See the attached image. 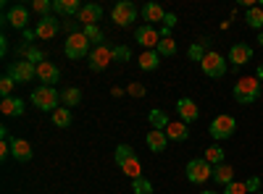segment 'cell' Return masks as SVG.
<instances>
[{
	"label": "cell",
	"instance_id": "31",
	"mask_svg": "<svg viewBox=\"0 0 263 194\" xmlns=\"http://www.w3.org/2000/svg\"><path fill=\"white\" fill-rule=\"evenodd\" d=\"M156 50H158L161 58H171V55H177V42H174V37H161Z\"/></svg>",
	"mask_w": 263,
	"mask_h": 194
},
{
	"label": "cell",
	"instance_id": "21",
	"mask_svg": "<svg viewBox=\"0 0 263 194\" xmlns=\"http://www.w3.org/2000/svg\"><path fill=\"white\" fill-rule=\"evenodd\" d=\"M166 137H168V142H187L190 139V128H187L184 121H171L166 126Z\"/></svg>",
	"mask_w": 263,
	"mask_h": 194
},
{
	"label": "cell",
	"instance_id": "23",
	"mask_svg": "<svg viewBox=\"0 0 263 194\" xmlns=\"http://www.w3.org/2000/svg\"><path fill=\"white\" fill-rule=\"evenodd\" d=\"M213 181H216L218 186H229V184L234 181V168H232L229 163L216 165V168H213Z\"/></svg>",
	"mask_w": 263,
	"mask_h": 194
},
{
	"label": "cell",
	"instance_id": "7",
	"mask_svg": "<svg viewBox=\"0 0 263 194\" xmlns=\"http://www.w3.org/2000/svg\"><path fill=\"white\" fill-rule=\"evenodd\" d=\"M200 69H203V74L211 76V79H221V76L227 74V58H224L221 53H216V50H208L205 58L200 60Z\"/></svg>",
	"mask_w": 263,
	"mask_h": 194
},
{
	"label": "cell",
	"instance_id": "1",
	"mask_svg": "<svg viewBox=\"0 0 263 194\" xmlns=\"http://www.w3.org/2000/svg\"><path fill=\"white\" fill-rule=\"evenodd\" d=\"M114 160H116V165L121 168V174L129 176L132 181L142 179V163H140V158L135 155V149H132L129 144H119V147H116Z\"/></svg>",
	"mask_w": 263,
	"mask_h": 194
},
{
	"label": "cell",
	"instance_id": "30",
	"mask_svg": "<svg viewBox=\"0 0 263 194\" xmlns=\"http://www.w3.org/2000/svg\"><path fill=\"white\" fill-rule=\"evenodd\" d=\"M61 100H63L66 107H74V105L82 102V90H79V87H66V90L61 92Z\"/></svg>",
	"mask_w": 263,
	"mask_h": 194
},
{
	"label": "cell",
	"instance_id": "34",
	"mask_svg": "<svg viewBox=\"0 0 263 194\" xmlns=\"http://www.w3.org/2000/svg\"><path fill=\"white\" fill-rule=\"evenodd\" d=\"M82 34L90 39V45H95V48H100L103 45V29L100 27H84L82 29Z\"/></svg>",
	"mask_w": 263,
	"mask_h": 194
},
{
	"label": "cell",
	"instance_id": "24",
	"mask_svg": "<svg viewBox=\"0 0 263 194\" xmlns=\"http://www.w3.org/2000/svg\"><path fill=\"white\" fill-rule=\"evenodd\" d=\"M0 111H3V116H21V113H24V100L3 97V100H0Z\"/></svg>",
	"mask_w": 263,
	"mask_h": 194
},
{
	"label": "cell",
	"instance_id": "18",
	"mask_svg": "<svg viewBox=\"0 0 263 194\" xmlns=\"http://www.w3.org/2000/svg\"><path fill=\"white\" fill-rule=\"evenodd\" d=\"M103 18V8L98 6V3H87V6H82V11H79V21L84 27H98V21Z\"/></svg>",
	"mask_w": 263,
	"mask_h": 194
},
{
	"label": "cell",
	"instance_id": "43",
	"mask_svg": "<svg viewBox=\"0 0 263 194\" xmlns=\"http://www.w3.org/2000/svg\"><path fill=\"white\" fill-rule=\"evenodd\" d=\"M24 39L32 42V39H34V29H27V32H24Z\"/></svg>",
	"mask_w": 263,
	"mask_h": 194
},
{
	"label": "cell",
	"instance_id": "22",
	"mask_svg": "<svg viewBox=\"0 0 263 194\" xmlns=\"http://www.w3.org/2000/svg\"><path fill=\"white\" fill-rule=\"evenodd\" d=\"M142 18L147 21L150 27H156L158 21H166V11H163V6H158V3H145V6H142Z\"/></svg>",
	"mask_w": 263,
	"mask_h": 194
},
{
	"label": "cell",
	"instance_id": "20",
	"mask_svg": "<svg viewBox=\"0 0 263 194\" xmlns=\"http://www.w3.org/2000/svg\"><path fill=\"white\" fill-rule=\"evenodd\" d=\"M145 142H147V147L153 149V153H163V149L168 147V137H166V132H161V128H150Z\"/></svg>",
	"mask_w": 263,
	"mask_h": 194
},
{
	"label": "cell",
	"instance_id": "44",
	"mask_svg": "<svg viewBox=\"0 0 263 194\" xmlns=\"http://www.w3.org/2000/svg\"><path fill=\"white\" fill-rule=\"evenodd\" d=\"M258 79L263 81V63H260V66H258Z\"/></svg>",
	"mask_w": 263,
	"mask_h": 194
},
{
	"label": "cell",
	"instance_id": "29",
	"mask_svg": "<svg viewBox=\"0 0 263 194\" xmlns=\"http://www.w3.org/2000/svg\"><path fill=\"white\" fill-rule=\"evenodd\" d=\"M205 163H211L213 168L216 165H221L224 163V147H218V144H211V147H205Z\"/></svg>",
	"mask_w": 263,
	"mask_h": 194
},
{
	"label": "cell",
	"instance_id": "17",
	"mask_svg": "<svg viewBox=\"0 0 263 194\" xmlns=\"http://www.w3.org/2000/svg\"><path fill=\"white\" fill-rule=\"evenodd\" d=\"M11 155L18 160V163H29L32 160V144L21 137H13L11 139Z\"/></svg>",
	"mask_w": 263,
	"mask_h": 194
},
{
	"label": "cell",
	"instance_id": "9",
	"mask_svg": "<svg viewBox=\"0 0 263 194\" xmlns=\"http://www.w3.org/2000/svg\"><path fill=\"white\" fill-rule=\"evenodd\" d=\"M111 18L116 27H132V21H137V6L129 3V0H121V3L114 6Z\"/></svg>",
	"mask_w": 263,
	"mask_h": 194
},
{
	"label": "cell",
	"instance_id": "27",
	"mask_svg": "<svg viewBox=\"0 0 263 194\" xmlns=\"http://www.w3.org/2000/svg\"><path fill=\"white\" fill-rule=\"evenodd\" d=\"M208 45H211V39L208 37H203V39H197L195 45L187 50V55H190V60H195V63H200L203 58H205V53H208Z\"/></svg>",
	"mask_w": 263,
	"mask_h": 194
},
{
	"label": "cell",
	"instance_id": "3",
	"mask_svg": "<svg viewBox=\"0 0 263 194\" xmlns=\"http://www.w3.org/2000/svg\"><path fill=\"white\" fill-rule=\"evenodd\" d=\"M234 132H237V118H234V116H227V113L216 116V118L211 121V126H208V134H211L216 142L229 139Z\"/></svg>",
	"mask_w": 263,
	"mask_h": 194
},
{
	"label": "cell",
	"instance_id": "10",
	"mask_svg": "<svg viewBox=\"0 0 263 194\" xmlns=\"http://www.w3.org/2000/svg\"><path fill=\"white\" fill-rule=\"evenodd\" d=\"M6 24L8 27H13V29H18V32H27L29 27V8H24V6H11L8 11H6Z\"/></svg>",
	"mask_w": 263,
	"mask_h": 194
},
{
	"label": "cell",
	"instance_id": "28",
	"mask_svg": "<svg viewBox=\"0 0 263 194\" xmlns=\"http://www.w3.org/2000/svg\"><path fill=\"white\" fill-rule=\"evenodd\" d=\"M245 24L250 29H263V8H258V6L248 8L245 11Z\"/></svg>",
	"mask_w": 263,
	"mask_h": 194
},
{
	"label": "cell",
	"instance_id": "47",
	"mask_svg": "<svg viewBox=\"0 0 263 194\" xmlns=\"http://www.w3.org/2000/svg\"><path fill=\"white\" fill-rule=\"evenodd\" d=\"M255 194H263V191H255Z\"/></svg>",
	"mask_w": 263,
	"mask_h": 194
},
{
	"label": "cell",
	"instance_id": "37",
	"mask_svg": "<svg viewBox=\"0 0 263 194\" xmlns=\"http://www.w3.org/2000/svg\"><path fill=\"white\" fill-rule=\"evenodd\" d=\"M13 87H16V81L6 74L3 79H0V95H3V97H11V92H13Z\"/></svg>",
	"mask_w": 263,
	"mask_h": 194
},
{
	"label": "cell",
	"instance_id": "46",
	"mask_svg": "<svg viewBox=\"0 0 263 194\" xmlns=\"http://www.w3.org/2000/svg\"><path fill=\"white\" fill-rule=\"evenodd\" d=\"M258 45H260V48H263V32H260V34H258Z\"/></svg>",
	"mask_w": 263,
	"mask_h": 194
},
{
	"label": "cell",
	"instance_id": "42",
	"mask_svg": "<svg viewBox=\"0 0 263 194\" xmlns=\"http://www.w3.org/2000/svg\"><path fill=\"white\" fill-rule=\"evenodd\" d=\"M6 53H8V39L0 37V55H6Z\"/></svg>",
	"mask_w": 263,
	"mask_h": 194
},
{
	"label": "cell",
	"instance_id": "26",
	"mask_svg": "<svg viewBox=\"0 0 263 194\" xmlns=\"http://www.w3.org/2000/svg\"><path fill=\"white\" fill-rule=\"evenodd\" d=\"M158 63H161L158 50H142V55H140V69L142 71H156Z\"/></svg>",
	"mask_w": 263,
	"mask_h": 194
},
{
	"label": "cell",
	"instance_id": "2",
	"mask_svg": "<svg viewBox=\"0 0 263 194\" xmlns=\"http://www.w3.org/2000/svg\"><path fill=\"white\" fill-rule=\"evenodd\" d=\"M234 100L239 105H253L258 97H260V79L258 76H248V79H239L232 90Z\"/></svg>",
	"mask_w": 263,
	"mask_h": 194
},
{
	"label": "cell",
	"instance_id": "35",
	"mask_svg": "<svg viewBox=\"0 0 263 194\" xmlns=\"http://www.w3.org/2000/svg\"><path fill=\"white\" fill-rule=\"evenodd\" d=\"M32 11H34L40 18L50 16V11H53V0H34V3H32Z\"/></svg>",
	"mask_w": 263,
	"mask_h": 194
},
{
	"label": "cell",
	"instance_id": "36",
	"mask_svg": "<svg viewBox=\"0 0 263 194\" xmlns=\"http://www.w3.org/2000/svg\"><path fill=\"white\" fill-rule=\"evenodd\" d=\"M132 189H135V194H153V184H150V179H135L132 181Z\"/></svg>",
	"mask_w": 263,
	"mask_h": 194
},
{
	"label": "cell",
	"instance_id": "6",
	"mask_svg": "<svg viewBox=\"0 0 263 194\" xmlns=\"http://www.w3.org/2000/svg\"><path fill=\"white\" fill-rule=\"evenodd\" d=\"M63 50L66 55H69L71 60H79V58H87L92 50H90V39H87L82 32H71L69 39L63 42Z\"/></svg>",
	"mask_w": 263,
	"mask_h": 194
},
{
	"label": "cell",
	"instance_id": "16",
	"mask_svg": "<svg viewBox=\"0 0 263 194\" xmlns=\"http://www.w3.org/2000/svg\"><path fill=\"white\" fill-rule=\"evenodd\" d=\"M177 113H179V118H182L184 123H195L197 118H200V111H197L195 100H190V97H182V100L177 102Z\"/></svg>",
	"mask_w": 263,
	"mask_h": 194
},
{
	"label": "cell",
	"instance_id": "45",
	"mask_svg": "<svg viewBox=\"0 0 263 194\" xmlns=\"http://www.w3.org/2000/svg\"><path fill=\"white\" fill-rule=\"evenodd\" d=\"M200 194H221V191H213V189H205V191H200Z\"/></svg>",
	"mask_w": 263,
	"mask_h": 194
},
{
	"label": "cell",
	"instance_id": "12",
	"mask_svg": "<svg viewBox=\"0 0 263 194\" xmlns=\"http://www.w3.org/2000/svg\"><path fill=\"white\" fill-rule=\"evenodd\" d=\"M114 63V48H108V45H100L90 53V69L92 71H105L108 66Z\"/></svg>",
	"mask_w": 263,
	"mask_h": 194
},
{
	"label": "cell",
	"instance_id": "32",
	"mask_svg": "<svg viewBox=\"0 0 263 194\" xmlns=\"http://www.w3.org/2000/svg\"><path fill=\"white\" fill-rule=\"evenodd\" d=\"M147 118H150V126H153V128H161V132H166V126L171 123L168 116H166V111H158V107H156V111H150Z\"/></svg>",
	"mask_w": 263,
	"mask_h": 194
},
{
	"label": "cell",
	"instance_id": "39",
	"mask_svg": "<svg viewBox=\"0 0 263 194\" xmlns=\"http://www.w3.org/2000/svg\"><path fill=\"white\" fill-rule=\"evenodd\" d=\"M126 92H129L132 97H145V92H147V90L142 87V84H140V81H132V84H129V87H126Z\"/></svg>",
	"mask_w": 263,
	"mask_h": 194
},
{
	"label": "cell",
	"instance_id": "38",
	"mask_svg": "<svg viewBox=\"0 0 263 194\" xmlns=\"http://www.w3.org/2000/svg\"><path fill=\"white\" fill-rule=\"evenodd\" d=\"M132 58V50L126 48V45H116L114 48V60H119V63H126Z\"/></svg>",
	"mask_w": 263,
	"mask_h": 194
},
{
	"label": "cell",
	"instance_id": "14",
	"mask_svg": "<svg viewBox=\"0 0 263 194\" xmlns=\"http://www.w3.org/2000/svg\"><path fill=\"white\" fill-rule=\"evenodd\" d=\"M248 60H253V48L248 45V42H234V45L229 48V63L234 69L245 66Z\"/></svg>",
	"mask_w": 263,
	"mask_h": 194
},
{
	"label": "cell",
	"instance_id": "41",
	"mask_svg": "<svg viewBox=\"0 0 263 194\" xmlns=\"http://www.w3.org/2000/svg\"><path fill=\"white\" fill-rule=\"evenodd\" d=\"M163 27L174 29V27H177V16H174V13H166V21H163Z\"/></svg>",
	"mask_w": 263,
	"mask_h": 194
},
{
	"label": "cell",
	"instance_id": "5",
	"mask_svg": "<svg viewBox=\"0 0 263 194\" xmlns=\"http://www.w3.org/2000/svg\"><path fill=\"white\" fill-rule=\"evenodd\" d=\"M32 102L40 107V111L55 113L58 111V90L55 87H48V84H42V87L32 90Z\"/></svg>",
	"mask_w": 263,
	"mask_h": 194
},
{
	"label": "cell",
	"instance_id": "40",
	"mask_svg": "<svg viewBox=\"0 0 263 194\" xmlns=\"http://www.w3.org/2000/svg\"><path fill=\"white\" fill-rule=\"evenodd\" d=\"M11 155V139H0V160H6Z\"/></svg>",
	"mask_w": 263,
	"mask_h": 194
},
{
	"label": "cell",
	"instance_id": "25",
	"mask_svg": "<svg viewBox=\"0 0 263 194\" xmlns=\"http://www.w3.org/2000/svg\"><path fill=\"white\" fill-rule=\"evenodd\" d=\"M53 11L61 13V16H79L82 6H79V0H53Z\"/></svg>",
	"mask_w": 263,
	"mask_h": 194
},
{
	"label": "cell",
	"instance_id": "11",
	"mask_svg": "<svg viewBox=\"0 0 263 194\" xmlns=\"http://www.w3.org/2000/svg\"><path fill=\"white\" fill-rule=\"evenodd\" d=\"M58 32H61V24H58V16H45V18H40L37 21V27H34V37L37 39H53V37H58Z\"/></svg>",
	"mask_w": 263,
	"mask_h": 194
},
{
	"label": "cell",
	"instance_id": "8",
	"mask_svg": "<svg viewBox=\"0 0 263 194\" xmlns=\"http://www.w3.org/2000/svg\"><path fill=\"white\" fill-rule=\"evenodd\" d=\"M6 74L16 84H29V81L37 79V66H34V63H29V60H13V63H8V71Z\"/></svg>",
	"mask_w": 263,
	"mask_h": 194
},
{
	"label": "cell",
	"instance_id": "4",
	"mask_svg": "<svg viewBox=\"0 0 263 194\" xmlns=\"http://www.w3.org/2000/svg\"><path fill=\"white\" fill-rule=\"evenodd\" d=\"M184 174H187V181L190 184H205V181L213 179V165L205 163V158H195V160L187 163Z\"/></svg>",
	"mask_w": 263,
	"mask_h": 194
},
{
	"label": "cell",
	"instance_id": "33",
	"mask_svg": "<svg viewBox=\"0 0 263 194\" xmlns=\"http://www.w3.org/2000/svg\"><path fill=\"white\" fill-rule=\"evenodd\" d=\"M71 107H58V111L53 113V123L58 126V128H66V126H71Z\"/></svg>",
	"mask_w": 263,
	"mask_h": 194
},
{
	"label": "cell",
	"instance_id": "13",
	"mask_svg": "<svg viewBox=\"0 0 263 194\" xmlns=\"http://www.w3.org/2000/svg\"><path fill=\"white\" fill-rule=\"evenodd\" d=\"M137 42H140V48L142 50H156L158 48V42H161V34L156 27H150V24H142L137 32H135Z\"/></svg>",
	"mask_w": 263,
	"mask_h": 194
},
{
	"label": "cell",
	"instance_id": "19",
	"mask_svg": "<svg viewBox=\"0 0 263 194\" xmlns=\"http://www.w3.org/2000/svg\"><path fill=\"white\" fill-rule=\"evenodd\" d=\"M258 186H260V179L253 176L248 181H232L229 186H224L221 194H248V191H258Z\"/></svg>",
	"mask_w": 263,
	"mask_h": 194
},
{
	"label": "cell",
	"instance_id": "15",
	"mask_svg": "<svg viewBox=\"0 0 263 194\" xmlns=\"http://www.w3.org/2000/svg\"><path fill=\"white\" fill-rule=\"evenodd\" d=\"M37 79L42 84H48V87H53V84H58V79H61V71H58L55 63L45 60V63H40V66H37Z\"/></svg>",
	"mask_w": 263,
	"mask_h": 194
}]
</instances>
